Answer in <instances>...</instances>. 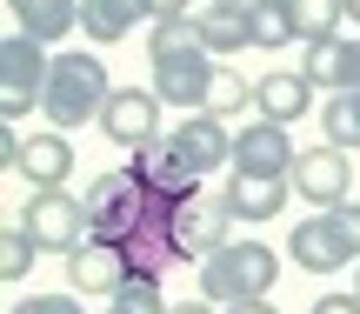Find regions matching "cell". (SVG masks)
<instances>
[{"label": "cell", "instance_id": "8d00e7d4", "mask_svg": "<svg viewBox=\"0 0 360 314\" xmlns=\"http://www.w3.org/2000/svg\"><path fill=\"white\" fill-rule=\"evenodd\" d=\"M354 294H360V261H354Z\"/></svg>", "mask_w": 360, "mask_h": 314}, {"label": "cell", "instance_id": "ba28073f", "mask_svg": "<svg viewBox=\"0 0 360 314\" xmlns=\"http://www.w3.org/2000/svg\"><path fill=\"white\" fill-rule=\"evenodd\" d=\"M294 194L314 201V214L354 201V161L340 154V147H300V161H294Z\"/></svg>", "mask_w": 360, "mask_h": 314}, {"label": "cell", "instance_id": "ffe728a7", "mask_svg": "<svg viewBox=\"0 0 360 314\" xmlns=\"http://www.w3.org/2000/svg\"><path fill=\"white\" fill-rule=\"evenodd\" d=\"M147 20V0H80V34L87 40H127Z\"/></svg>", "mask_w": 360, "mask_h": 314}, {"label": "cell", "instance_id": "7c38bea8", "mask_svg": "<svg viewBox=\"0 0 360 314\" xmlns=\"http://www.w3.org/2000/svg\"><path fill=\"white\" fill-rule=\"evenodd\" d=\"M127 281H134L127 254L107 248V241H80V248L67 254V294H107V301H114Z\"/></svg>", "mask_w": 360, "mask_h": 314}, {"label": "cell", "instance_id": "4fadbf2b", "mask_svg": "<svg viewBox=\"0 0 360 314\" xmlns=\"http://www.w3.org/2000/svg\"><path fill=\"white\" fill-rule=\"evenodd\" d=\"M167 141L180 147V161H187L193 174L233 168V134H227V120H214V114H180L167 127Z\"/></svg>", "mask_w": 360, "mask_h": 314}, {"label": "cell", "instance_id": "d590c367", "mask_svg": "<svg viewBox=\"0 0 360 314\" xmlns=\"http://www.w3.org/2000/svg\"><path fill=\"white\" fill-rule=\"evenodd\" d=\"M347 20H354V27H360V0H347Z\"/></svg>", "mask_w": 360, "mask_h": 314}, {"label": "cell", "instance_id": "30bf717a", "mask_svg": "<svg viewBox=\"0 0 360 314\" xmlns=\"http://www.w3.org/2000/svg\"><path fill=\"white\" fill-rule=\"evenodd\" d=\"M287 254H294V268H307V275H340L347 261H360L347 248V234L334 227V214H300V221L287 227Z\"/></svg>", "mask_w": 360, "mask_h": 314}, {"label": "cell", "instance_id": "4dcf8cb0", "mask_svg": "<svg viewBox=\"0 0 360 314\" xmlns=\"http://www.w3.org/2000/svg\"><path fill=\"white\" fill-rule=\"evenodd\" d=\"M307 314H360V294H321Z\"/></svg>", "mask_w": 360, "mask_h": 314}, {"label": "cell", "instance_id": "8fae6325", "mask_svg": "<svg viewBox=\"0 0 360 314\" xmlns=\"http://www.w3.org/2000/svg\"><path fill=\"white\" fill-rule=\"evenodd\" d=\"M134 181H141L147 194L174 201V208L200 194V174H193L187 161H180V147L167 141V134H160V141H147V147H134Z\"/></svg>", "mask_w": 360, "mask_h": 314}, {"label": "cell", "instance_id": "2e32d148", "mask_svg": "<svg viewBox=\"0 0 360 314\" xmlns=\"http://www.w3.org/2000/svg\"><path fill=\"white\" fill-rule=\"evenodd\" d=\"M314 94H321V87H314L300 67H274V74L254 80V114L274 120V127H294V120L314 107Z\"/></svg>", "mask_w": 360, "mask_h": 314}, {"label": "cell", "instance_id": "9c48e42d", "mask_svg": "<svg viewBox=\"0 0 360 314\" xmlns=\"http://www.w3.org/2000/svg\"><path fill=\"white\" fill-rule=\"evenodd\" d=\"M160 94L154 87H114V101H107V114H101V134L114 147H147V141H160Z\"/></svg>", "mask_w": 360, "mask_h": 314}, {"label": "cell", "instance_id": "484cf974", "mask_svg": "<svg viewBox=\"0 0 360 314\" xmlns=\"http://www.w3.org/2000/svg\"><path fill=\"white\" fill-rule=\"evenodd\" d=\"M321 127H327V147H360V94H334V101L321 107Z\"/></svg>", "mask_w": 360, "mask_h": 314}, {"label": "cell", "instance_id": "ac0fdd59", "mask_svg": "<svg viewBox=\"0 0 360 314\" xmlns=\"http://www.w3.org/2000/svg\"><path fill=\"white\" fill-rule=\"evenodd\" d=\"M7 13H13V34L40 40V47L80 34V0H7Z\"/></svg>", "mask_w": 360, "mask_h": 314}, {"label": "cell", "instance_id": "836d02e7", "mask_svg": "<svg viewBox=\"0 0 360 314\" xmlns=\"http://www.w3.org/2000/svg\"><path fill=\"white\" fill-rule=\"evenodd\" d=\"M220 314H281V308H267V301H240V308H220Z\"/></svg>", "mask_w": 360, "mask_h": 314}, {"label": "cell", "instance_id": "83f0119b", "mask_svg": "<svg viewBox=\"0 0 360 314\" xmlns=\"http://www.w3.org/2000/svg\"><path fill=\"white\" fill-rule=\"evenodd\" d=\"M34 234H27V227L20 221H13L7 227V234H0V275H7V281H27V268H34Z\"/></svg>", "mask_w": 360, "mask_h": 314}, {"label": "cell", "instance_id": "f546056e", "mask_svg": "<svg viewBox=\"0 0 360 314\" xmlns=\"http://www.w3.org/2000/svg\"><path fill=\"white\" fill-rule=\"evenodd\" d=\"M327 214H334V227L347 234V248L360 254V201H340V208H327Z\"/></svg>", "mask_w": 360, "mask_h": 314}, {"label": "cell", "instance_id": "f1b7e54d", "mask_svg": "<svg viewBox=\"0 0 360 314\" xmlns=\"http://www.w3.org/2000/svg\"><path fill=\"white\" fill-rule=\"evenodd\" d=\"M7 314H87V308H80V294H27Z\"/></svg>", "mask_w": 360, "mask_h": 314}, {"label": "cell", "instance_id": "3957f363", "mask_svg": "<svg viewBox=\"0 0 360 314\" xmlns=\"http://www.w3.org/2000/svg\"><path fill=\"white\" fill-rule=\"evenodd\" d=\"M147 214H154V194L134 181V168H120V174H94V181H87V241L127 248V241L141 234Z\"/></svg>", "mask_w": 360, "mask_h": 314}, {"label": "cell", "instance_id": "e0dca14e", "mask_svg": "<svg viewBox=\"0 0 360 314\" xmlns=\"http://www.w3.org/2000/svg\"><path fill=\"white\" fill-rule=\"evenodd\" d=\"M214 67H220L214 54H180V61H160V67H154V80H147V87H154L167 107L200 114V107H207V87H214Z\"/></svg>", "mask_w": 360, "mask_h": 314}, {"label": "cell", "instance_id": "74e56055", "mask_svg": "<svg viewBox=\"0 0 360 314\" xmlns=\"http://www.w3.org/2000/svg\"><path fill=\"white\" fill-rule=\"evenodd\" d=\"M107 314H114V308H107Z\"/></svg>", "mask_w": 360, "mask_h": 314}, {"label": "cell", "instance_id": "7402d4cb", "mask_svg": "<svg viewBox=\"0 0 360 314\" xmlns=\"http://www.w3.org/2000/svg\"><path fill=\"white\" fill-rule=\"evenodd\" d=\"M200 40H207V54H240V47H254V34H247V7H200Z\"/></svg>", "mask_w": 360, "mask_h": 314}, {"label": "cell", "instance_id": "44dd1931", "mask_svg": "<svg viewBox=\"0 0 360 314\" xmlns=\"http://www.w3.org/2000/svg\"><path fill=\"white\" fill-rule=\"evenodd\" d=\"M247 34H254V47H260V54L294 47V40H300L294 7H287V0H254V7H247Z\"/></svg>", "mask_w": 360, "mask_h": 314}, {"label": "cell", "instance_id": "4316f807", "mask_svg": "<svg viewBox=\"0 0 360 314\" xmlns=\"http://www.w3.org/2000/svg\"><path fill=\"white\" fill-rule=\"evenodd\" d=\"M174 301L160 294V275H134L127 288L114 294V314H167Z\"/></svg>", "mask_w": 360, "mask_h": 314}, {"label": "cell", "instance_id": "6da1fadb", "mask_svg": "<svg viewBox=\"0 0 360 314\" xmlns=\"http://www.w3.org/2000/svg\"><path fill=\"white\" fill-rule=\"evenodd\" d=\"M107 101H114V80H107V67H101L94 47H60L53 54L47 101H40V114H47L53 134H74V127H87V120H101Z\"/></svg>", "mask_w": 360, "mask_h": 314}, {"label": "cell", "instance_id": "277c9868", "mask_svg": "<svg viewBox=\"0 0 360 314\" xmlns=\"http://www.w3.org/2000/svg\"><path fill=\"white\" fill-rule=\"evenodd\" d=\"M47 74H53V54L40 40H27V34L0 40V114H7V127H20L47 101Z\"/></svg>", "mask_w": 360, "mask_h": 314}, {"label": "cell", "instance_id": "603a6c76", "mask_svg": "<svg viewBox=\"0 0 360 314\" xmlns=\"http://www.w3.org/2000/svg\"><path fill=\"white\" fill-rule=\"evenodd\" d=\"M200 114H214V120H254V87H247V74L214 67V87H207V107H200Z\"/></svg>", "mask_w": 360, "mask_h": 314}, {"label": "cell", "instance_id": "5b68a950", "mask_svg": "<svg viewBox=\"0 0 360 314\" xmlns=\"http://www.w3.org/2000/svg\"><path fill=\"white\" fill-rule=\"evenodd\" d=\"M20 227L34 234L40 254H74L87 241V194H67V187H47V194H27L20 201Z\"/></svg>", "mask_w": 360, "mask_h": 314}, {"label": "cell", "instance_id": "d6986e66", "mask_svg": "<svg viewBox=\"0 0 360 314\" xmlns=\"http://www.w3.org/2000/svg\"><path fill=\"white\" fill-rule=\"evenodd\" d=\"M287 194H294V181H260V174H233L227 181L233 221H274V214L287 208Z\"/></svg>", "mask_w": 360, "mask_h": 314}, {"label": "cell", "instance_id": "cb8c5ba5", "mask_svg": "<svg viewBox=\"0 0 360 314\" xmlns=\"http://www.w3.org/2000/svg\"><path fill=\"white\" fill-rule=\"evenodd\" d=\"M180 54H207L200 40V13H187V20H154V34H147V61H180Z\"/></svg>", "mask_w": 360, "mask_h": 314}, {"label": "cell", "instance_id": "9a60e30c", "mask_svg": "<svg viewBox=\"0 0 360 314\" xmlns=\"http://www.w3.org/2000/svg\"><path fill=\"white\" fill-rule=\"evenodd\" d=\"M13 174L27 181V194H47V187H67V174H74V147H67V134L40 127L20 141V161H13Z\"/></svg>", "mask_w": 360, "mask_h": 314}, {"label": "cell", "instance_id": "e575fe53", "mask_svg": "<svg viewBox=\"0 0 360 314\" xmlns=\"http://www.w3.org/2000/svg\"><path fill=\"white\" fill-rule=\"evenodd\" d=\"M207 7H254V0H207Z\"/></svg>", "mask_w": 360, "mask_h": 314}, {"label": "cell", "instance_id": "8992f818", "mask_svg": "<svg viewBox=\"0 0 360 314\" xmlns=\"http://www.w3.org/2000/svg\"><path fill=\"white\" fill-rule=\"evenodd\" d=\"M174 241H180V261H207L233 241V208L227 194H193L174 208Z\"/></svg>", "mask_w": 360, "mask_h": 314}, {"label": "cell", "instance_id": "7a4b0ae2", "mask_svg": "<svg viewBox=\"0 0 360 314\" xmlns=\"http://www.w3.org/2000/svg\"><path fill=\"white\" fill-rule=\"evenodd\" d=\"M281 281V254L267 241H227L220 254L200 261V301L214 308H240V301H267Z\"/></svg>", "mask_w": 360, "mask_h": 314}, {"label": "cell", "instance_id": "d4e9b609", "mask_svg": "<svg viewBox=\"0 0 360 314\" xmlns=\"http://www.w3.org/2000/svg\"><path fill=\"white\" fill-rule=\"evenodd\" d=\"M287 7H294L300 47H307V40H334L340 20H347V0H287Z\"/></svg>", "mask_w": 360, "mask_h": 314}, {"label": "cell", "instance_id": "1f68e13d", "mask_svg": "<svg viewBox=\"0 0 360 314\" xmlns=\"http://www.w3.org/2000/svg\"><path fill=\"white\" fill-rule=\"evenodd\" d=\"M193 0H147V20H187Z\"/></svg>", "mask_w": 360, "mask_h": 314}, {"label": "cell", "instance_id": "52a82bcc", "mask_svg": "<svg viewBox=\"0 0 360 314\" xmlns=\"http://www.w3.org/2000/svg\"><path fill=\"white\" fill-rule=\"evenodd\" d=\"M294 161L300 147L287 141V127H274V120H247L240 134H233V174H260V181H294Z\"/></svg>", "mask_w": 360, "mask_h": 314}, {"label": "cell", "instance_id": "5bb4252c", "mask_svg": "<svg viewBox=\"0 0 360 314\" xmlns=\"http://www.w3.org/2000/svg\"><path fill=\"white\" fill-rule=\"evenodd\" d=\"M300 74L334 101V94H360V40H307L300 47Z\"/></svg>", "mask_w": 360, "mask_h": 314}, {"label": "cell", "instance_id": "d6a6232c", "mask_svg": "<svg viewBox=\"0 0 360 314\" xmlns=\"http://www.w3.org/2000/svg\"><path fill=\"white\" fill-rule=\"evenodd\" d=\"M167 314H220V308H214V301H174Z\"/></svg>", "mask_w": 360, "mask_h": 314}]
</instances>
